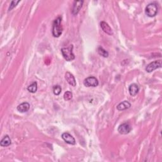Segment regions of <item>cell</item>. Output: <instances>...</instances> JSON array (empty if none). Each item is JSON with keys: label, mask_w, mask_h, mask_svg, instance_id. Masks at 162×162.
<instances>
[{"label": "cell", "mask_w": 162, "mask_h": 162, "mask_svg": "<svg viewBox=\"0 0 162 162\" xmlns=\"http://www.w3.org/2000/svg\"><path fill=\"white\" fill-rule=\"evenodd\" d=\"M72 96H73L72 92L71 91H66L65 92L64 96H63V98H64L65 100L69 101V100H70L72 98Z\"/></svg>", "instance_id": "obj_18"}, {"label": "cell", "mask_w": 162, "mask_h": 162, "mask_svg": "<svg viewBox=\"0 0 162 162\" xmlns=\"http://www.w3.org/2000/svg\"><path fill=\"white\" fill-rule=\"evenodd\" d=\"M161 67V61L156 60V61H154V62L150 63H149L147 65L146 68V70L147 72L150 73Z\"/></svg>", "instance_id": "obj_4"}, {"label": "cell", "mask_w": 162, "mask_h": 162, "mask_svg": "<svg viewBox=\"0 0 162 162\" xmlns=\"http://www.w3.org/2000/svg\"><path fill=\"white\" fill-rule=\"evenodd\" d=\"M63 32V27L62 25V18L58 17L56 18L53 23L52 34L55 38H58L62 35Z\"/></svg>", "instance_id": "obj_1"}, {"label": "cell", "mask_w": 162, "mask_h": 162, "mask_svg": "<svg viewBox=\"0 0 162 162\" xmlns=\"http://www.w3.org/2000/svg\"><path fill=\"white\" fill-rule=\"evenodd\" d=\"M11 143V139L10 138V137L9 136L6 135L1 139V142H0V145H1V146L2 147H7L10 146Z\"/></svg>", "instance_id": "obj_14"}, {"label": "cell", "mask_w": 162, "mask_h": 162, "mask_svg": "<svg viewBox=\"0 0 162 162\" xmlns=\"http://www.w3.org/2000/svg\"><path fill=\"white\" fill-rule=\"evenodd\" d=\"M132 130V127L129 123L121 124L118 128V131L121 134H127Z\"/></svg>", "instance_id": "obj_6"}, {"label": "cell", "mask_w": 162, "mask_h": 162, "mask_svg": "<svg viewBox=\"0 0 162 162\" xmlns=\"http://www.w3.org/2000/svg\"><path fill=\"white\" fill-rule=\"evenodd\" d=\"M62 137L65 141V142L67 143V144H72V145H74L75 144V140L74 139V137L72 135H70L69 133L68 132L63 133L62 135Z\"/></svg>", "instance_id": "obj_7"}, {"label": "cell", "mask_w": 162, "mask_h": 162, "mask_svg": "<svg viewBox=\"0 0 162 162\" xmlns=\"http://www.w3.org/2000/svg\"><path fill=\"white\" fill-rule=\"evenodd\" d=\"M100 26H101V29H102V30L105 32V33L108 34V35H110V36L113 34V32L112 28L110 27V26H109L107 23H106L105 22H101L100 23Z\"/></svg>", "instance_id": "obj_10"}, {"label": "cell", "mask_w": 162, "mask_h": 162, "mask_svg": "<svg viewBox=\"0 0 162 162\" xmlns=\"http://www.w3.org/2000/svg\"><path fill=\"white\" fill-rule=\"evenodd\" d=\"M73 48H74L73 45H70L69 47L63 48L61 50L63 58L68 62H70L75 59V55L73 53Z\"/></svg>", "instance_id": "obj_2"}, {"label": "cell", "mask_w": 162, "mask_h": 162, "mask_svg": "<svg viewBox=\"0 0 162 162\" xmlns=\"http://www.w3.org/2000/svg\"><path fill=\"white\" fill-rule=\"evenodd\" d=\"M98 52L99 55L103 56V57H104V58H107L109 55L108 51H107L102 47H99L98 48Z\"/></svg>", "instance_id": "obj_16"}, {"label": "cell", "mask_w": 162, "mask_h": 162, "mask_svg": "<svg viewBox=\"0 0 162 162\" xmlns=\"http://www.w3.org/2000/svg\"><path fill=\"white\" fill-rule=\"evenodd\" d=\"M83 3H84L83 1H75L74 2V5H73V8H72L73 15H75L79 13L80 9L82 6Z\"/></svg>", "instance_id": "obj_8"}, {"label": "cell", "mask_w": 162, "mask_h": 162, "mask_svg": "<svg viewBox=\"0 0 162 162\" xmlns=\"http://www.w3.org/2000/svg\"><path fill=\"white\" fill-rule=\"evenodd\" d=\"M158 10V8L157 4L156 3H151L148 4L146 7L145 13L149 17H153L156 15Z\"/></svg>", "instance_id": "obj_3"}, {"label": "cell", "mask_w": 162, "mask_h": 162, "mask_svg": "<svg viewBox=\"0 0 162 162\" xmlns=\"http://www.w3.org/2000/svg\"><path fill=\"white\" fill-rule=\"evenodd\" d=\"M65 78L67 82L71 85L72 86H76V80L75 79L74 76L71 73H70L69 72H67L65 75Z\"/></svg>", "instance_id": "obj_9"}, {"label": "cell", "mask_w": 162, "mask_h": 162, "mask_svg": "<svg viewBox=\"0 0 162 162\" xmlns=\"http://www.w3.org/2000/svg\"><path fill=\"white\" fill-rule=\"evenodd\" d=\"M84 84L86 87H96L98 86V80L95 77H89L84 81Z\"/></svg>", "instance_id": "obj_5"}, {"label": "cell", "mask_w": 162, "mask_h": 162, "mask_svg": "<svg viewBox=\"0 0 162 162\" xmlns=\"http://www.w3.org/2000/svg\"><path fill=\"white\" fill-rule=\"evenodd\" d=\"M30 108V104L27 102H24L20 104L17 107V110L21 113L27 112L29 111Z\"/></svg>", "instance_id": "obj_13"}, {"label": "cell", "mask_w": 162, "mask_h": 162, "mask_svg": "<svg viewBox=\"0 0 162 162\" xmlns=\"http://www.w3.org/2000/svg\"><path fill=\"white\" fill-rule=\"evenodd\" d=\"M139 91V87L137 84L134 83L130 85L129 87V91L132 96H136Z\"/></svg>", "instance_id": "obj_11"}, {"label": "cell", "mask_w": 162, "mask_h": 162, "mask_svg": "<svg viewBox=\"0 0 162 162\" xmlns=\"http://www.w3.org/2000/svg\"><path fill=\"white\" fill-rule=\"evenodd\" d=\"M19 2H20V1H12L11 2V4H10V6L9 7V10L10 11L13 9H14V8L16 6V5H17Z\"/></svg>", "instance_id": "obj_19"}, {"label": "cell", "mask_w": 162, "mask_h": 162, "mask_svg": "<svg viewBox=\"0 0 162 162\" xmlns=\"http://www.w3.org/2000/svg\"><path fill=\"white\" fill-rule=\"evenodd\" d=\"M53 90L54 95L58 96L60 94L61 92H62V87H61V86H60L59 85H56V86H53Z\"/></svg>", "instance_id": "obj_17"}, {"label": "cell", "mask_w": 162, "mask_h": 162, "mask_svg": "<svg viewBox=\"0 0 162 162\" xmlns=\"http://www.w3.org/2000/svg\"><path fill=\"white\" fill-rule=\"evenodd\" d=\"M27 90L29 91L30 92L32 93H35L38 90V84L36 82H34L30 86H28Z\"/></svg>", "instance_id": "obj_15"}, {"label": "cell", "mask_w": 162, "mask_h": 162, "mask_svg": "<svg viewBox=\"0 0 162 162\" xmlns=\"http://www.w3.org/2000/svg\"><path fill=\"white\" fill-rule=\"evenodd\" d=\"M131 107V104L128 101H122V102L119 103L118 105H117V110L119 111H122V110H126V109L129 108Z\"/></svg>", "instance_id": "obj_12"}]
</instances>
